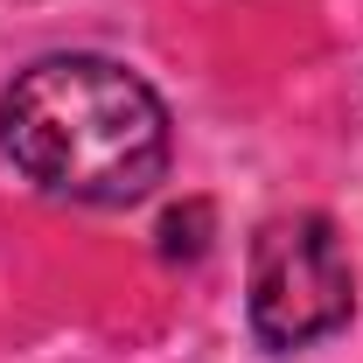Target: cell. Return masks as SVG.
Instances as JSON below:
<instances>
[{
	"label": "cell",
	"instance_id": "6da1fadb",
	"mask_svg": "<svg viewBox=\"0 0 363 363\" xmlns=\"http://www.w3.org/2000/svg\"><path fill=\"white\" fill-rule=\"evenodd\" d=\"M0 147L70 203H140L168 175V112L112 56H43L0 98Z\"/></svg>",
	"mask_w": 363,
	"mask_h": 363
},
{
	"label": "cell",
	"instance_id": "7a4b0ae2",
	"mask_svg": "<svg viewBox=\"0 0 363 363\" xmlns=\"http://www.w3.org/2000/svg\"><path fill=\"white\" fill-rule=\"evenodd\" d=\"M357 308V272L328 217H272L252 245V335L266 350H308Z\"/></svg>",
	"mask_w": 363,
	"mask_h": 363
}]
</instances>
